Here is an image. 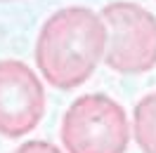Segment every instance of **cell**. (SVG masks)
<instances>
[{"instance_id":"obj_3","label":"cell","mask_w":156,"mask_h":153,"mask_svg":"<svg viewBox=\"0 0 156 153\" xmlns=\"http://www.w3.org/2000/svg\"><path fill=\"white\" fill-rule=\"evenodd\" d=\"M107 26L104 64L121 76H140L156 66V17L133 0H116L102 7Z\"/></svg>"},{"instance_id":"obj_1","label":"cell","mask_w":156,"mask_h":153,"mask_svg":"<svg viewBox=\"0 0 156 153\" xmlns=\"http://www.w3.org/2000/svg\"><path fill=\"white\" fill-rule=\"evenodd\" d=\"M107 26L95 10L69 5L43 21L36 38V66L55 90L88 83L107 54Z\"/></svg>"},{"instance_id":"obj_6","label":"cell","mask_w":156,"mask_h":153,"mask_svg":"<svg viewBox=\"0 0 156 153\" xmlns=\"http://www.w3.org/2000/svg\"><path fill=\"white\" fill-rule=\"evenodd\" d=\"M12 153H64L59 146L45 141V139H31V141L19 144Z\"/></svg>"},{"instance_id":"obj_2","label":"cell","mask_w":156,"mask_h":153,"mask_svg":"<svg viewBox=\"0 0 156 153\" xmlns=\"http://www.w3.org/2000/svg\"><path fill=\"white\" fill-rule=\"evenodd\" d=\"M130 134L126 108L102 92L73 99L59 127L66 153H126Z\"/></svg>"},{"instance_id":"obj_5","label":"cell","mask_w":156,"mask_h":153,"mask_svg":"<svg viewBox=\"0 0 156 153\" xmlns=\"http://www.w3.org/2000/svg\"><path fill=\"white\" fill-rule=\"evenodd\" d=\"M133 134L142 153H156V92L144 94L135 104Z\"/></svg>"},{"instance_id":"obj_7","label":"cell","mask_w":156,"mask_h":153,"mask_svg":"<svg viewBox=\"0 0 156 153\" xmlns=\"http://www.w3.org/2000/svg\"><path fill=\"white\" fill-rule=\"evenodd\" d=\"M0 2H10V0H0Z\"/></svg>"},{"instance_id":"obj_4","label":"cell","mask_w":156,"mask_h":153,"mask_svg":"<svg viewBox=\"0 0 156 153\" xmlns=\"http://www.w3.org/2000/svg\"><path fill=\"white\" fill-rule=\"evenodd\" d=\"M45 115V87L36 71L19 59H0V134L19 139Z\"/></svg>"}]
</instances>
